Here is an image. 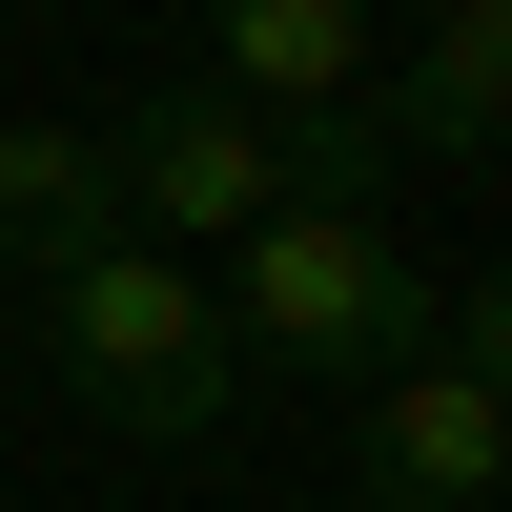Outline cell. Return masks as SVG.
<instances>
[{
	"mask_svg": "<svg viewBox=\"0 0 512 512\" xmlns=\"http://www.w3.org/2000/svg\"><path fill=\"white\" fill-rule=\"evenodd\" d=\"M41 349H62V390L103 410V431H144V451H205V431H226V390H246L205 267H164V246L62 267V287H41Z\"/></svg>",
	"mask_w": 512,
	"mask_h": 512,
	"instance_id": "cell-2",
	"label": "cell"
},
{
	"mask_svg": "<svg viewBox=\"0 0 512 512\" xmlns=\"http://www.w3.org/2000/svg\"><path fill=\"white\" fill-rule=\"evenodd\" d=\"M512 390H492V287H431V349L349 390V512H492Z\"/></svg>",
	"mask_w": 512,
	"mask_h": 512,
	"instance_id": "cell-3",
	"label": "cell"
},
{
	"mask_svg": "<svg viewBox=\"0 0 512 512\" xmlns=\"http://www.w3.org/2000/svg\"><path fill=\"white\" fill-rule=\"evenodd\" d=\"M369 123H390V164H492L512 144V0H431V41H410V82H369Z\"/></svg>",
	"mask_w": 512,
	"mask_h": 512,
	"instance_id": "cell-5",
	"label": "cell"
},
{
	"mask_svg": "<svg viewBox=\"0 0 512 512\" xmlns=\"http://www.w3.org/2000/svg\"><path fill=\"white\" fill-rule=\"evenodd\" d=\"M103 164H123V246H164V267H226L267 205H308V123L226 103V82H164L144 123H103Z\"/></svg>",
	"mask_w": 512,
	"mask_h": 512,
	"instance_id": "cell-4",
	"label": "cell"
},
{
	"mask_svg": "<svg viewBox=\"0 0 512 512\" xmlns=\"http://www.w3.org/2000/svg\"><path fill=\"white\" fill-rule=\"evenodd\" d=\"M103 246H123V164H103V123H0V267L62 287V267H103Z\"/></svg>",
	"mask_w": 512,
	"mask_h": 512,
	"instance_id": "cell-6",
	"label": "cell"
},
{
	"mask_svg": "<svg viewBox=\"0 0 512 512\" xmlns=\"http://www.w3.org/2000/svg\"><path fill=\"white\" fill-rule=\"evenodd\" d=\"M205 308H226V349L328 369V390H369V369L431 349V267L390 246V205H267V226L205 267Z\"/></svg>",
	"mask_w": 512,
	"mask_h": 512,
	"instance_id": "cell-1",
	"label": "cell"
},
{
	"mask_svg": "<svg viewBox=\"0 0 512 512\" xmlns=\"http://www.w3.org/2000/svg\"><path fill=\"white\" fill-rule=\"evenodd\" d=\"M226 103H267V123H328V103H369V0H226Z\"/></svg>",
	"mask_w": 512,
	"mask_h": 512,
	"instance_id": "cell-7",
	"label": "cell"
}]
</instances>
